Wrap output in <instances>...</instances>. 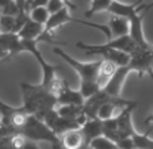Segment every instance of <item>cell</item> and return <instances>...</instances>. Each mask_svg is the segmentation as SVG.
Wrapping results in <instances>:
<instances>
[{
  "instance_id": "cb8c5ba5",
  "label": "cell",
  "mask_w": 153,
  "mask_h": 149,
  "mask_svg": "<svg viewBox=\"0 0 153 149\" xmlns=\"http://www.w3.org/2000/svg\"><path fill=\"white\" fill-rule=\"evenodd\" d=\"M0 34H1V30H0Z\"/></svg>"
},
{
  "instance_id": "3957f363",
  "label": "cell",
  "mask_w": 153,
  "mask_h": 149,
  "mask_svg": "<svg viewBox=\"0 0 153 149\" xmlns=\"http://www.w3.org/2000/svg\"><path fill=\"white\" fill-rule=\"evenodd\" d=\"M76 48H79L80 50L85 52L87 54L102 56L103 60L113 61V63L117 64L118 66L127 65L130 61V54L122 52V50H118V49L111 48V46H108L107 43H103V45H87V43H83V42H77L76 43Z\"/></svg>"
},
{
  "instance_id": "d6986e66",
  "label": "cell",
  "mask_w": 153,
  "mask_h": 149,
  "mask_svg": "<svg viewBox=\"0 0 153 149\" xmlns=\"http://www.w3.org/2000/svg\"><path fill=\"white\" fill-rule=\"evenodd\" d=\"M1 15H18L20 12L16 0H0Z\"/></svg>"
},
{
  "instance_id": "ba28073f",
  "label": "cell",
  "mask_w": 153,
  "mask_h": 149,
  "mask_svg": "<svg viewBox=\"0 0 153 149\" xmlns=\"http://www.w3.org/2000/svg\"><path fill=\"white\" fill-rule=\"evenodd\" d=\"M146 10L138 12L137 15L131 16L129 19L130 22V31L129 35L134 39V42L138 45V48H144V49H149L152 48V45H149L144 35V29H142V20H144V16L146 15Z\"/></svg>"
},
{
  "instance_id": "52a82bcc",
  "label": "cell",
  "mask_w": 153,
  "mask_h": 149,
  "mask_svg": "<svg viewBox=\"0 0 153 149\" xmlns=\"http://www.w3.org/2000/svg\"><path fill=\"white\" fill-rule=\"evenodd\" d=\"M130 72L131 71H130V68L127 65L118 66L117 72L108 79V81L102 87V89H103L106 94L110 95L111 98H119L121 96V91H122V87H123V83Z\"/></svg>"
},
{
  "instance_id": "ffe728a7",
  "label": "cell",
  "mask_w": 153,
  "mask_h": 149,
  "mask_svg": "<svg viewBox=\"0 0 153 149\" xmlns=\"http://www.w3.org/2000/svg\"><path fill=\"white\" fill-rule=\"evenodd\" d=\"M48 3H49V0H29V1L26 3V11L29 12L31 8H34V7H39V6L46 7Z\"/></svg>"
},
{
  "instance_id": "277c9868",
  "label": "cell",
  "mask_w": 153,
  "mask_h": 149,
  "mask_svg": "<svg viewBox=\"0 0 153 149\" xmlns=\"http://www.w3.org/2000/svg\"><path fill=\"white\" fill-rule=\"evenodd\" d=\"M131 72H137L140 76L149 74L153 79V46L149 49L137 48L131 54L127 64Z\"/></svg>"
},
{
  "instance_id": "5b68a950",
  "label": "cell",
  "mask_w": 153,
  "mask_h": 149,
  "mask_svg": "<svg viewBox=\"0 0 153 149\" xmlns=\"http://www.w3.org/2000/svg\"><path fill=\"white\" fill-rule=\"evenodd\" d=\"M137 102L129 104V106L123 107L122 111L118 115H115V122H117V142L121 138L125 137H131L136 133L133 127V122H131V112L137 107Z\"/></svg>"
},
{
  "instance_id": "5bb4252c",
  "label": "cell",
  "mask_w": 153,
  "mask_h": 149,
  "mask_svg": "<svg viewBox=\"0 0 153 149\" xmlns=\"http://www.w3.org/2000/svg\"><path fill=\"white\" fill-rule=\"evenodd\" d=\"M107 45L114 48V49L122 50V52L127 53V54H131V53L138 48V45L134 42V39L130 37L129 34L122 35V37H117V38H114V39H110L107 42Z\"/></svg>"
},
{
  "instance_id": "7a4b0ae2",
  "label": "cell",
  "mask_w": 153,
  "mask_h": 149,
  "mask_svg": "<svg viewBox=\"0 0 153 149\" xmlns=\"http://www.w3.org/2000/svg\"><path fill=\"white\" fill-rule=\"evenodd\" d=\"M53 53L58 54L65 63H68L77 72L79 77H80V83H87V81H98L99 83V69L102 65V60L92 61V63H80L73 57H71L68 53H65L60 48H53Z\"/></svg>"
},
{
  "instance_id": "7402d4cb",
  "label": "cell",
  "mask_w": 153,
  "mask_h": 149,
  "mask_svg": "<svg viewBox=\"0 0 153 149\" xmlns=\"http://www.w3.org/2000/svg\"><path fill=\"white\" fill-rule=\"evenodd\" d=\"M146 123H153V112L146 118Z\"/></svg>"
},
{
  "instance_id": "4fadbf2b",
  "label": "cell",
  "mask_w": 153,
  "mask_h": 149,
  "mask_svg": "<svg viewBox=\"0 0 153 149\" xmlns=\"http://www.w3.org/2000/svg\"><path fill=\"white\" fill-rule=\"evenodd\" d=\"M108 27L111 30L113 37H122V35H127L130 31V22L127 18L118 16V15H111L110 20H108Z\"/></svg>"
},
{
  "instance_id": "8fae6325",
  "label": "cell",
  "mask_w": 153,
  "mask_h": 149,
  "mask_svg": "<svg viewBox=\"0 0 153 149\" xmlns=\"http://www.w3.org/2000/svg\"><path fill=\"white\" fill-rule=\"evenodd\" d=\"M80 129L85 137V142L90 145L94 138L103 134V121L99 118H88Z\"/></svg>"
},
{
  "instance_id": "7c38bea8",
  "label": "cell",
  "mask_w": 153,
  "mask_h": 149,
  "mask_svg": "<svg viewBox=\"0 0 153 149\" xmlns=\"http://www.w3.org/2000/svg\"><path fill=\"white\" fill-rule=\"evenodd\" d=\"M69 7L65 6L64 8H61L60 11L54 12V14H50V18L49 20H48V23L45 25V30L46 31H50L52 33L53 30L58 29V27H61L62 25H65V23H69L72 22V18L71 16V12H69Z\"/></svg>"
},
{
  "instance_id": "6da1fadb",
  "label": "cell",
  "mask_w": 153,
  "mask_h": 149,
  "mask_svg": "<svg viewBox=\"0 0 153 149\" xmlns=\"http://www.w3.org/2000/svg\"><path fill=\"white\" fill-rule=\"evenodd\" d=\"M19 87L23 98V107L39 119H43L48 112L58 106L57 96L42 88L39 84L33 86L29 83H20Z\"/></svg>"
},
{
  "instance_id": "8992f818",
  "label": "cell",
  "mask_w": 153,
  "mask_h": 149,
  "mask_svg": "<svg viewBox=\"0 0 153 149\" xmlns=\"http://www.w3.org/2000/svg\"><path fill=\"white\" fill-rule=\"evenodd\" d=\"M43 122L46 123L48 126L53 130L57 136L64 134L65 132L71 129H76V127H81V125L77 122V121L73 119H68V118L61 117L57 112V110L53 109L52 111H49L45 117H43Z\"/></svg>"
},
{
  "instance_id": "9c48e42d",
  "label": "cell",
  "mask_w": 153,
  "mask_h": 149,
  "mask_svg": "<svg viewBox=\"0 0 153 149\" xmlns=\"http://www.w3.org/2000/svg\"><path fill=\"white\" fill-rule=\"evenodd\" d=\"M57 101L58 104H76V106H83L85 102V98L83 96V94L76 89L71 88L67 80H64V84L61 87L60 92L57 94Z\"/></svg>"
},
{
  "instance_id": "44dd1931",
  "label": "cell",
  "mask_w": 153,
  "mask_h": 149,
  "mask_svg": "<svg viewBox=\"0 0 153 149\" xmlns=\"http://www.w3.org/2000/svg\"><path fill=\"white\" fill-rule=\"evenodd\" d=\"M6 57H10V54L7 53V50H4V49L0 46V60H3V58H6Z\"/></svg>"
},
{
  "instance_id": "30bf717a",
  "label": "cell",
  "mask_w": 153,
  "mask_h": 149,
  "mask_svg": "<svg viewBox=\"0 0 153 149\" xmlns=\"http://www.w3.org/2000/svg\"><path fill=\"white\" fill-rule=\"evenodd\" d=\"M61 148L62 149H81L85 145V137L80 127L71 129L61 134Z\"/></svg>"
},
{
  "instance_id": "9a60e30c",
  "label": "cell",
  "mask_w": 153,
  "mask_h": 149,
  "mask_svg": "<svg viewBox=\"0 0 153 149\" xmlns=\"http://www.w3.org/2000/svg\"><path fill=\"white\" fill-rule=\"evenodd\" d=\"M117 69H118V65H117V64H114L113 61L103 60V58H102V65H100V69H99V83H100L102 87L108 81V79H110L114 73H115Z\"/></svg>"
},
{
  "instance_id": "603a6c76",
  "label": "cell",
  "mask_w": 153,
  "mask_h": 149,
  "mask_svg": "<svg viewBox=\"0 0 153 149\" xmlns=\"http://www.w3.org/2000/svg\"><path fill=\"white\" fill-rule=\"evenodd\" d=\"M0 16H1V10H0Z\"/></svg>"
},
{
  "instance_id": "e0dca14e",
  "label": "cell",
  "mask_w": 153,
  "mask_h": 149,
  "mask_svg": "<svg viewBox=\"0 0 153 149\" xmlns=\"http://www.w3.org/2000/svg\"><path fill=\"white\" fill-rule=\"evenodd\" d=\"M29 15L34 22L41 23V25H46L49 18H50V12L48 11V8L45 6H39V7L31 8L29 11Z\"/></svg>"
},
{
  "instance_id": "2e32d148",
  "label": "cell",
  "mask_w": 153,
  "mask_h": 149,
  "mask_svg": "<svg viewBox=\"0 0 153 149\" xmlns=\"http://www.w3.org/2000/svg\"><path fill=\"white\" fill-rule=\"evenodd\" d=\"M91 149H119L118 144L115 141H113L111 138L106 137L104 134L98 136L90 142Z\"/></svg>"
},
{
  "instance_id": "ac0fdd59",
  "label": "cell",
  "mask_w": 153,
  "mask_h": 149,
  "mask_svg": "<svg viewBox=\"0 0 153 149\" xmlns=\"http://www.w3.org/2000/svg\"><path fill=\"white\" fill-rule=\"evenodd\" d=\"M114 0H91V6L85 12V18H91L94 14L100 11H107Z\"/></svg>"
}]
</instances>
